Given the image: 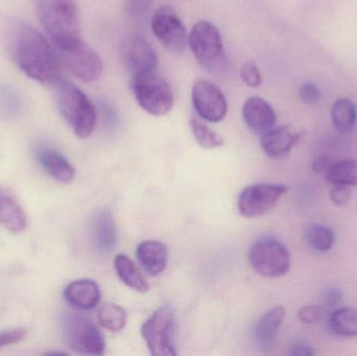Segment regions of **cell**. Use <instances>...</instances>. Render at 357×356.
<instances>
[{
	"label": "cell",
	"mask_w": 357,
	"mask_h": 356,
	"mask_svg": "<svg viewBox=\"0 0 357 356\" xmlns=\"http://www.w3.org/2000/svg\"><path fill=\"white\" fill-rule=\"evenodd\" d=\"M8 42L13 61L29 79L52 86L63 79L58 50L37 29L16 21L8 31Z\"/></svg>",
	"instance_id": "obj_1"
},
{
	"label": "cell",
	"mask_w": 357,
	"mask_h": 356,
	"mask_svg": "<svg viewBox=\"0 0 357 356\" xmlns=\"http://www.w3.org/2000/svg\"><path fill=\"white\" fill-rule=\"evenodd\" d=\"M37 14L54 47L64 48L81 39V21L75 0H36Z\"/></svg>",
	"instance_id": "obj_2"
},
{
	"label": "cell",
	"mask_w": 357,
	"mask_h": 356,
	"mask_svg": "<svg viewBox=\"0 0 357 356\" xmlns=\"http://www.w3.org/2000/svg\"><path fill=\"white\" fill-rule=\"evenodd\" d=\"M59 111L79 139H87L98 125V112L93 102L77 86L62 79L54 85Z\"/></svg>",
	"instance_id": "obj_3"
},
{
	"label": "cell",
	"mask_w": 357,
	"mask_h": 356,
	"mask_svg": "<svg viewBox=\"0 0 357 356\" xmlns=\"http://www.w3.org/2000/svg\"><path fill=\"white\" fill-rule=\"evenodd\" d=\"M188 46L195 60L212 75H222L228 69V58L220 31L209 21L199 20L188 35Z\"/></svg>",
	"instance_id": "obj_4"
},
{
	"label": "cell",
	"mask_w": 357,
	"mask_h": 356,
	"mask_svg": "<svg viewBox=\"0 0 357 356\" xmlns=\"http://www.w3.org/2000/svg\"><path fill=\"white\" fill-rule=\"evenodd\" d=\"M131 88L136 102L153 116L169 114L175 104L171 86L158 71L131 77Z\"/></svg>",
	"instance_id": "obj_5"
},
{
	"label": "cell",
	"mask_w": 357,
	"mask_h": 356,
	"mask_svg": "<svg viewBox=\"0 0 357 356\" xmlns=\"http://www.w3.org/2000/svg\"><path fill=\"white\" fill-rule=\"evenodd\" d=\"M176 332V311L169 305L156 309L142 326V338L154 356L177 355Z\"/></svg>",
	"instance_id": "obj_6"
},
{
	"label": "cell",
	"mask_w": 357,
	"mask_h": 356,
	"mask_svg": "<svg viewBox=\"0 0 357 356\" xmlns=\"http://www.w3.org/2000/svg\"><path fill=\"white\" fill-rule=\"evenodd\" d=\"M249 263L252 269L266 278H279L291 269V255L287 247L274 238L264 236L250 247Z\"/></svg>",
	"instance_id": "obj_7"
},
{
	"label": "cell",
	"mask_w": 357,
	"mask_h": 356,
	"mask_svg": "<svg viewBox=\"0 0 357 356\" xmlns=\"http://www.w3.org/2000/svg\"><path fill=\"white\" fill-rule=\"evenodd\" d=\"M63 334L75 353L100 356L105 353L104 336L93 322L79 314H68L63 320Z\"/></svg>",
	"instance_id": "obj_8"
},
{
	"label": "cell",
	"mask_w": 357,
	"mask_h": 356,
	"mask_svg": "<svg viewBox=\"0 0 357 356\" xmlns=\"http://www.w3.org/2000/svg\"><path fill=\"white\" fill-rule=\"evenodd\" d=\"M62 66L71 75L85 83H92L100 79L102 72V62L98 52L79 39L67 47L58 49Z\"/></svg>",
	"instance_id": "obj_9"
},
{
	"label": "cell",
	"mask_w": 357,
	"mask_h": 356,
	"mask_svg": "<svg viewBox=\"0 0 357 356\" xmlns=\"http://www.w3.org/2000/svg\"><path fill=\"white\" fill-rule=\"evenodd\" d=\"M289 188L282 184L260 183L248 186L239 194V213L245 219H257L270 212Z\"/></svg>",
	"instance_id": "obj_10"
},
{
	"label": "cell",
	"mask_w": 357,
	"mask_h": 356,
	"mask_svg": "<svg viewBox=\"0 0 357 356\" xmlns=\"http://www.w3.org/2000/svg\"><path fill=\"white\" fill-rule=\"evenodd\" d=\"M151 27L157 39L169 52L182 54L188 46V33L185 25L171 6H161L151 19Z\"/></svg>",
	"instance_id": "obj_11"
},
{
	"label": "cell",
	"mask_w": 357,
	"mask_h": 356,
	"mask_svg": "<svg viewBox=\"0 0 357 356\" xmlns=\"http://www.w3.org/2000/svg\"><path fill=\"white\" fill-rule=\"evenodd\" d=\"M193 108L197 116L208 123H218L226 117L228 104L222 90L207 79L195 82L191 90Z\"/></svg>",
	"instance_id": "obj_12"
},
{
	"label": "cell",
	"mask_w": 357,
	"mask_h": 356,
	"mask_svg": "<svg viewBox=\"0 0 357 356\" xmlns=\"http://www.w3.org/2000/svg\"><path fill=\"white\" fill-rule=\"evenodd\" d=\"M123 66L131 77L157 71L159 59L152 44L142 35H131L123 40L121 46Z\"/></svg>",
	"instance_id": "obj_13"
},
{
	"label": "cell",
	"mask_w": 357,
	"mask_h": 356,
	"mask_svg": "<svg viewBox=\"0 0 357 356\" xmlns=\"http://www.w3.org/2000/svg\"><path fill=\"white\" fill-rule=\"evenodd\" d=\"M243 118L247 127L258 136L264 135L276 125L274 108L259 96H251L243 106Z\"/></svg>",
	"instance_id": "obj_14"
},
{
	"label": "cell",
	"mask_w": 357,
	"mask_h": 356,
	"mask_svg": "<svg viewBox=\"0 0 357 356\" xmlns=\"http://www.w3.org/2000/svg\"><path fill=\"white\" fill-rule=\"evenodd\" d=\"M284 317V309L276 307L264 313L256 322L253 338L260 350L268 351L275 346Z\"/></svg>",
	"instance_id": "obj_15"
},
{
	"label": "cell",
	"mask_w": 357,
	"mask_h": 356,
	"mask_svg": "<svg viewBox=\"0 0 357 356\" xmlns=\"http://www.w3.org/2000/svg\"><path fill=\"white\" fill-rule=\"evenodd\" d=\"M92 240L98 252L109 254L117 244V228L109 209L100 208L94 213L91 224Z\"/></svg>",
	"instance_id": "obj_16"
},
{
	"label": "cell",
	"mask_w": 357,
	"mask_h": 356,
	"mask_svg": "<svg viewBox=\"0 0 357 356\" xmlns=\"http://www.w3.org/2000/svg\"><path fill=\"white\" fill-rule=\"evenodd\" d=\"M300 139L301 134L294 132L289 125H281L262 135L260 146L266 156L277 159L289 154Z\"/></svg>",
	"instance_id": "obj_17"
},
{
	"label": "cell",
	"mask_w": 357,
	"mask_h": 356,
	"mask_svg": "<svg viewBox=\"0 0 357 356\" xmlns=\"http://www.w3.org/2000/svg\"><path fill=\"white\" fill-rule=\"evenodd\" d=\"M65 300L79 311H92L102 298L100 286L92 279H79L65 288Z\"/></svg>",
	"instance_id": "obj_18"
},
{
	"label": "cell",
	"mask_w": 357,
	"mask_h": 356,
	"mask_svg": "<svg viewBox=\"0 0 357 356\" xmlns=\"http://www.w3.org/2000/svg\"><path fill=\"white\" fill-rule=\"evenodd\" d=\"M136 256L142 269L150 276H159L169 263V249L158 240H146L136 248Z\"/></svg>",
	"instance_id": "obj_19"
},
{
	"label": "cell",
	"mask_w": 357,
	"mask_h": 356,
	"mask_svg": "<svg viewBox=\"0 0 357 356\" xmlns=\"http://www.w3.org/2000/svg\"><path fill=\"white\" fill-rule=\"evenodd\" d=\"M26 217L15 194L8 188L0 187V225L13 233L26 228Z\"/></svg>",
	"instance_id": "obj_20"
},
{
	"label": "cell",
	"mask_w": 357,
	"mask_h": 356,
	"mask_svg": "<svg viewBox=\"0 0 357 356\" xmlns=\"http://www.w3.org/2000/svg\"><path fill=\"white\" fill-rule=\"evenodd\" d=\"M37 159L42 169L56 181L66 184L75 179V167L58 150L48 148H40L37 152Z\"/></svg>",
	"instance_id": "obj_21"
},
{
	"label": "cell",
	"mask_w": 357,
	"mask_h": 356,
	"mask_svg": "<svg viewBox=\"0 0 357 356\" xmlns=\"http://www.w3.org/2000/svg\"><path fill=\"white\" fill-rule=\"evenodd\" d=\"M327 326L331 334L340 338H357V309L337 307L329 314Z\"/></svg>",
	"instance_id": "obj_22"
},
{
	"label": "cell",
	"mask_w": 357,
	"mask_h": 356,
	"mask_svg": "<svg viewBox=\"0 0 357 356\" xmlns=\"http://www.w3.org/2000/svg\"><path fill=\"white\" fill-rule=\"evenodd\" d=\"M114 269L119 279L135 292L144 294L150 290V284L146 281L131 258L125 254H119L114 258Z\"/></svg>",
	"instance_id": "obj_23"
},
{
	"label": "cell",
	"mask_w": 357,
	"mask_h": 356,
	"mask_svg": "<svg viewBox=\"0 0 357 356\" xmlns=\"http://www.w3.org/2000/svg\"><path fill=\"white\" fill-rule=\"evenodd\" d=\"M324 176L333 185L357 186V161H333Z\"/></svg>",
	"instance_id": "obj_24"
},
{
	"label": "cell",
	"mask_w": 357,
	"mask_h": 356,
	"mask_svg": "<svg viewBox=\"0 0 357 356\" xmlns=\"http://www.w3.org/2000/svg\"><path fill=\"white\" fill-rule=\"evenodd\" d=\"M331 121L335 129L349 132L356 127L357 109L349 98H339L331 107Z\"/></svg>",
	"instance_id": "obj_25"
},
{
	"label": "cell",
	"mask_w": 357,
	"mask_h": 356,
	"mask_svg": "<svg viewBox=\"0 0 357 356\" xmlns=\"http://www.w3.org/2000/svg\"><path fill=\"white\" fill-rule=\"evenodd\" d=\"M304 238L308 247L318 253L328 252L333 248L335 242V235L333 230L319 224L308 226Z\"/></svg>",
	"instance_id": "obj_26"
},
{
	"label": "cell",
	"mask_w": 357,
	"mask_h": 356,
	"mask_svg": "<svg viewBox=\"0 0 357 356\" xmlns=\"http://www.w3.org/2000/svg\"><path fill=\"white\" fill-rule=\"evenodd\" d=\"M98 320L100 325L111 332H119L127 324V313L121 305L105 303L98 309Z\"/></svg>",
	"instance_id": "obj_27"
},
{
	"label": "cell",
	"mask_w": 357,
	"mask_h": 356,
	"mask_svg": "<svg viewBox=\"0 0 357 356\" xmlns=\"http://www.w3.org/2000/svg\"><path fill=\"white\" fill-rule=\"evenodd\" d=\"M190 129L197 144L204 148H215L222 146L225 140L220 134L211 129L205 121L199 116L190 119Z\"/></svg>",
	"instance_id": "obj_28"
},
{
	"label": "cell",
	"mask_w": 357,
	"mask_h": 356,
	"mask_svg": "<svg viewBox=\"0 0 357 356\" xmlns=\"http://www.w3.org/2000/svg\"><path fill=\"white\" fill-rule=\"evenodd\" d=\"M154 0H126V13L133 20H144L149 16Z\"/></svg>",
	"instance_id": "obj_29"
},
{
	"label": "cell",
	"mask_w": 357,
	"mask_h": 356,
	"mask_svg": "<svg viewBox=\"0 0 357 356\" xmlns=\"http://www.w3.org/2000/svg\"><path fill=\"white\" fill-rule=\"evenodd\" d=\"M241 79L249 87H259L262 83V75L257 64L253 61L245 62L241 68Z\"/></svg>",
	"instance_id": "obj_30"
},
{
	"label": "cell",
	"mask_w": 357,
	"mask_h": 356,
	"mask_svg": "<svg viewBox=\"0 0 357 356\" xmlns=\"http://www.w3.org/2000/svg\"><path fill=\"white\" fill-rule=\"evenodd\" d=\"M324 309L322 307L317 305H306L302 307L298 311V318L302 323L312 325V324L318 323L324 316Z\"/></svg>",
	"instance_id": "obj_31"
},
{
	"label": "cell",
	"mask_w": 357,
	"mask_h": 356,
	"mask_svg": "<svg viewBox=\"0 0 357 356\" xmlns=\"http://www.w3.org/2000/svg\"><path fill=\"white\" fill-rule=\"evenodd\" d=\"M343 293L340 288H328L323 292L322 305L324 311H333L341 307Z\"/></svg>",
	"instance_id": "obj_32"
},
{
	"label": "cell",
	"mask_w": 357,
	"mask_h": 356,
	"mask_svg": "<svg viewBox=\"0 0 357 356\" xmlns=\"http://www.w3.org/2000/svg\"><path fill=\"white\" fill-rule=\"evenodd\" d=\"M299 98L304 104L316 105L322 98V92L316 84L305 83L300 87Z\"/></svg>",
	"instance_id": "obj_33"
},
{
	"label": "cell",
	"mask_w": 357,
	"mask_h": 356,
	"mask_svg": "<svg viewBox=\"0 0 357 356\" xmlns=\"http://www.w3.org/2000/svg\"><path fill=\"white\" fill-rule=\"evenodd\" d=\"M27 334L29 332L25 328H14L0 332V348L21 342L26 338Z\"/></svg>",
	"instance_id": "obj_34"
},
{
	"label": "cell",
	"mask_w": 357,
	"mask_h": 356,
	"mask_svg": "<svg viewBox=\"0 0 357 356\" xmlns=\"http://www.w3.org/2000/svg\"><path fill=\"white\" fill-rule=\"evenodd\" d=\"M351 199L349 186L333 185L331 190V200L337 206H346Z\"/></svg>",
	"instance_id": "obj_35"
},
{
	"label": "cell",
	"mask_w": 357,
	"mask_h": 356,
	"mask_svg": "<svg viewBox=\"0 0 357 356\" xmlns=\"http://www.w3.org/2000/svg\"><path fill=\"white\" fill-rule=\"evenodd\" d=\"M289 355H305L312 356L316 355V351L310 345L304 342L294 343L289 348Z\"/></svg>",
	"instance_id": "obj_36"
},
{
	"label": "cell",
	"mask_w": 357,
	"mask_h": 356,
	"mask_svg": "<svg viewBox=\"0 0 357 356\" xmlns=\"http://www.w3.org/2000/svg\"><path fill=\"white\" fill-rule=\"evenodd\" d=\"M333 162V161L331 158L321 157V158H319L318 160L312 163V171L316 173H323V175H325V173L328 171L329 167H331Z\"/></svg>",
	"instance_id": "obj_37"
}]
</instances>
